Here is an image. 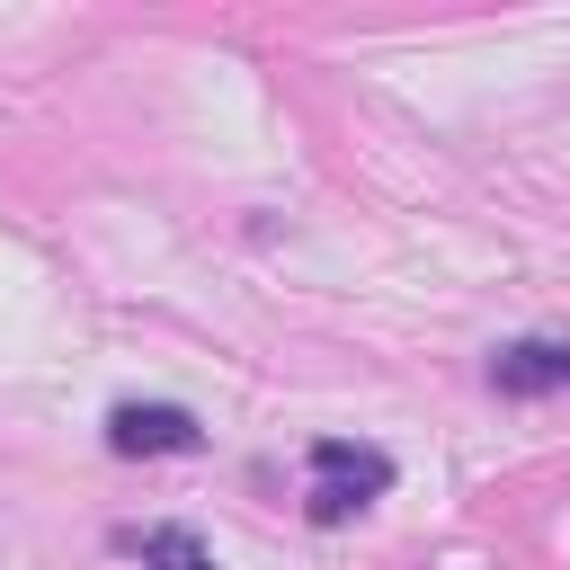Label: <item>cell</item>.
Wrapping results in <instances>:
<instances>
[{"mask_svg":"<svg viewBox=\"0 0 570 570\" xmlns=\"http://www.w3.org/2000/svg\"><path fill=\"white\" fill-rule=\"evenodd\" d=\"M383 490H392V454L347 445V436H321V445H312V517H321V525H338L347 508H365V499H383Z\"/></svg>","mask_w":570,"mask_h":570,"instance_id":"cell-1","label":"cell"},{"mask_svg":"<svg viewBox=\"0 0 570 570\" xmlns=\"http://www.w3.org/2000/svg\"><path fill=\"white\" fill-rule=\"evenodd\" d=\"M107 445H116V454H196L205 428H196V410H178V401H116V410H107Z\"/></svg>","mask_w":570,"mask_h":570,"instance_id":"cell-2","label":"cell"},{"mask_svg":"<svg viewBox=\"0 0 570 570\" xmlns=\"http://www.w3.org/2000/svg\"><path fill=\"white\" fill-rule=\"evenodd\" d=\"M499 392H570V338H517L490 356Z\"/></svg>","mask_w":570,"mask_h":570,"instance_id":"cell-3","label":"cell"},{"mask_svg":"<svg viewBox=\"0 0 570 570\" xmlns=\"http://www.w3.org/2000/svg\"><path fill=\"white\" fill-rule=\"evenodd\" d=\"M116 552H134L142 570H214V552H205L187 525H125Z\"/></svg>","mask_w":570,"mask_h":570,"instance_id":"cell-4","label":"cell"}]
</instances>
